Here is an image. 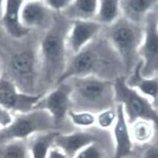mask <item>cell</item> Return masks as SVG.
Listing matches in <instances>:
<instances>
[{
    "mask_svg": "<svg viewBox=\"0 0 158 158\" xmlns=\"http://www.w3.org/2000/svg\"><path fill=\"white\" fill-rule=\"evenodd\" d=\"M73 158H106V152L101 142H96L82 148Z\"/></svg>",
    "mask_w": 158,
    "mask_h": 158,
    "instance_id": "25",
    "label": "cell"
},
{
    "mask_svg": "<svg viewBox=\"0 0 158 158\" xmlns=\"http://www.w3.org/2000/svg\"><path fill=\"white\" fill-rule=\"evenodd\" d=\"M122 0H98V11L94 20L102 26L110 25L122 17Z\"/></svg>",
    "mask_w": 158,
    "mask_h": 158,
    "instance_id": "20",
    "label": "cell"
},
{
    "mask_svg": "<svg viewBox=\"0 0 158 158\" xmlns=\"http://www.w3.org/2000/svg\"><path fill=\"white\" fill-rule=\"evenodd\" d=\"M96 142H101L98 133H94L90 128L79 129L73 132H59L55 138L53 148H58L67 158H73L82 148Z\"/></svg>",
    "mask_w": 158,
    "mask_h": 158,
    "instance_id": "13",
    "label": "cell"
},
{
    "mask_svg": "<svg viewBox=\"0 0 158 158\" xmlns=\"http://www.w3.org/2000/svg\"><path fill=\"white\" fill-rule=\"evenodd\" d=\"M141 66L142 62L140 61L135 69L125 76V81L129 87L149 99L153 107L158 110V76H143L141 74Z\"/></svg>",
    "mask_w": 158,
    "mask_h": 158,
    "instance_id": "16",
    "label": "cell"
},
{
    "mask_svg": "<svg viewBox=\"0 0 158 158\" xmlns=\"http://www.w3.org/2000/svg\"><path fill=\"white\" fill-rule=\"evenodd\" d=\"M43 33L30 32L15 39L0 29L1 76L11 80L18 89L30 94L40 92V41Z\"/></svg>",
    "mask_w": 158,
    "mask_h": 158,
    "instance_id": "1",
    "label": "cell"
},
{
    "mask_svg": "<svg viewBox=\"0 0 158 158\" xmlns=\"http://www.w3.org/2000/svg\"><path fill=\"white\" fill-rule=\"evenodd\" d=\"M118 118L112 128L114 140L113 158H127L133 152V140L129 130V124L126 121L123 108L121 104H116Z\"/></svg>",
    "mask_w": 158,
    "mask_h": 158,
    "instance_id": "14",
    "label": "cell"
},
{
    "mask_svg": "<svg viewBox=\"0 0 158 158\" xmlns=\"http://www.w3.org/2000/svg\"><path fill=\"white\" fill-rule=\"evenodd\" d=\"M72 20L56 13L52 26L40 41V92L42 94L56 86L65 73L69 51L67 37Z\"/></svg>",
    "mask_w": 158,
    "mask_h": 158,
    "instance_id": "3",
    "label": "cell"
},
{
    "mask_svg": "<svg viewBox=\"0 0 158 158\" xmlns=\"http://www.w3.org/2000/svg\"><path fill=\"white\" fill-rule=\"evenodd\" d=\"M113 82L115 102L123 106L128 124L142 118L152 122L158 130V110L153 107L149 99L129 87L125 76L118 77Z\"/></svg>",
    "mask_w": 158,
    "mask_h": 158,
    "instance_id": "7",
    "label": "cell"
},
{
    "mask_svg": "<svg viewBox=\"0 0 158 158\" xmlns=\"http://www.w3.org/2000/svg\"><path fill=\"white\" fill-rule=\"evenodd\" d=\"M0 77H1V68H0Z\"/></svg>",
    "mask_w": 158,
    "mask_h": 158,
    "instance_id": "32",
    "label": "cell"
},
{
    "mask_svg": "<svg viewBox=\"0 0 158 158\" xmlns=\"http://www.w3.org/2000/svg\"><path fill=\"white\" fill-rule=\"evenodd\" d=\"M73 0H44L45 4L56 13H62Z\"/></svg>",
    "mask_w": 158,
    "mask_h": 158,
    "instance_id": "26",
    "label": "cell"
},
{
    "mask_svg": "<svg viewBox=\"0 0 158 158\" xmlns=\"http://www.w3.org/2000/svg\"><path fill=\"white\" fill-rule=\"evenodd\" d=\"M47 158H67V156L63 153L61 151H59L58 148H53L50 152H49V155Z\"/></svg>",
    "mask_w": 158,
    "mask_h": 158,
    "instance_id": "29",
    "label": "cell"
},
{
    "mask_svg": "<svg viewBox=\"0 0 158 158\" xmlns=\"http://www.w3.org/2000/svg\"><path fill=\"white\" fill-rule=\"evenodd\" d=\"M102 26L96 20H73L67 37V47L69 55H74L96 39L101 32Z\"/></svg>",
    "mask_w": 158,
    "mask_h": 158,
    "instance_id": "12",
    "label": "cell"
},
{
    "mask_svg": "<svg viewBox=\"0 0 158 158\" xmlns=\"http://www.w3.org/2000/svg\"><path fill=\"white\" fill-rule=\"evenodd\" d=\"M117 108L110 107L96 114V125L101 130H109L114 127L117 122Z\"/></svg>",
    "mask_w": 158,
    "mask_h": 158,
    "instance_id": "24",
    "label": "cell"
},
{
    "mask_svg": "<svg viewBox=\"0 0 158 158\" xmlns=\"http://www.w3.org/2000/svg\"><path fill=\"white\" fill-rule=\"evenodd\" d=\"M141 158H158V146H148L145 149Z\"/></svg>",
    "mask_w": 158,
    "mask_h": 158,
    "instance_id": "28",
    "label": "cell"
},
{
    "mask_svg": "<svg viewBox=\"0 0 158 158\" xmlns=\"http://www.w3.org/2000/svg\"><path fill=\"white\" fill-rule=\"evenodd\" d=\"M57 130L52 117L44 110L33 109L27 113L14 114L12 123L0 129V145L14 141H26L34 134Z\"/></svg>",
    "mask_w": 158,
    "mask_h": 158,
    "instance_id": "6",
    "label": "cell"
},
{
    "mask_svg": "<svg viewBox=\"0 0 158 158\" xmlns=\"http://www.w3.org/2000/svg\"><path fill=\"white\" fill-rule=\"evenodd\" d=\"M4 6H5V0H0V20H1L2 15H3Z\"/></svg>",
    "mask_w": 158,
    "mask_h": 158,
    "instance_id": "30",
    "label": "cell"
},
{
    "mask_svg": "<svg viewBox=\"0 0 158 158\" xmlns=\"http://www.w3.org/2000/svg\"><path fill=\"white\" fill-rule=\"evenodd\" d=\"M98 76L114 81L125 76L123 62L102 32L74 55H69L65 73L58 82L76 76Z\"/></svg>",
    "mask_w": 158,
    "mask_h": 158,
    "instance_id": "2",
    "label": "cell"
},
{
    "mask_svg": "<svg viewBox=\"0 0 158 158\" xmlns=\"http://www.w3.org/2000/svg\"><path fill=\"white\" fill-rule=\"evenodd\" d=\"M25 1H44V0H25Z\"/></svg>",
    "mask_w": 158,
    "mask_h": 158,
    "instance_id": "31",
    "label": "cell"
},
{
    "mask_svg": "<svg viewBox=\"0 0 158 158\" xmlns=\"http://www.w3.org/2000/svg\"><path fill=\"white\" fill-rule=\"evenodd\" d=\"M98 11V0H73L61 14L69 20H94Z\"/></svg>",
    "mask_w": 158,
    "mask_h": 158,
    "instance_id": "19",
    "label": "cell"
},
{
    "mask_svg": "<svg viewBox=\"0 0 158 158\" xmlns=\"http://www.w3.org/2000/svg\"><path fill=\"white\" fill-rule=\"evenodd\" d=\"M127 158H132V157H130V156H129V157H127Z\"/></svg>",
    "mask_w": 158,
    "mask_h": 158,
    "instance_id": "33",
    "label": "cell"
},
{
    "mask_svg": "<svg viewBox=\"0 0 158 158\" xmlns=\"http://www.w3.org/2000/svg\"><path fill=\"white\" fill-rule=\"evenodd\" d=\"M24 2L25 0H5L0 26L7 35L15 39H22L32 32L23 26L20 20V14Z\"/></svg>",
    "mask_w": 158,
    "mask_h": 158,
    "instance_id": "15",
    "label": "cell"
},
{
    "mask_svg": "<svg viewBox=\"0 0 158 158\" xmlns=\"http://www.w3.org/2000/svg\"><path fill=\"white\" fill-rule=\"evenodd\" d=\"M139 56L142 62L141 74L146 77L158 76V7L144 21V39Z\"/></svg>",
    "mask_w": 158,
    "mask_h": 158,
    "instance_id": "9",
    "label": "cell"
},
{
    "mask_svg": "<svg viewBox=\"0 0 158 158\" xmlns=\"http://www.w3.org/2000/svg\"><path fill=\"white\" fill-rule=\"evenodd\" d=\"M129 130L133 143L146 145L152 140L156 127L152 122L140 118L129 124Z\"/></svg>",
    "mask_w": 158,
    "mask_h": 158,
    "instance_id": "21",
    "label": "cell"
},
{
    "mask_svg": "<svg viewBox=\"0 0 158 158\" xmlns=\"http://www.w3.org/2000/svg\"><path fill=\"white\" fill-rule=\"evenodd\" d=\"M42 96L23 93L11 80L0 77V108L8 110L13 115L33 110Z\"/></svg>",
    "mask_w": 158,
    "mask_h": 158,
    "instance_id": "10",
    "label": "cell"
},
{
    "mask_svg": "<svg viewBox=\"0 0 158 158\" xmlns=\"http://www.w3.org/2000/svg\"><path fill=\"white\" fill-rule=\"evenodd\" d=\"M72 86V109L98 114L102 110L115 107L114 82L98 76H76L69 78Z\"/></svg>",
    "mask_w": 158,
    "mask_h": 158,
    "instance_id": "4",
    "label": "cell"
},
{
    "mask_svg": "<svg viewBox=\"0 0 158 158\" xmlns=\"http://www.w3.org/2000/svg\"><path fill=\"white\" fill-rule=\"evenodd\" d=\"M70 124L79 129H88L96 125V114L89 111H76L70 109L68 113Z\"/></svg>",
    "mask_w": 158,
    "mask_h": 158,
    "instance_id": "23",
    "label": "cell"
},
{
    "mask_svg": "<svg viewBox=\"0 0 158 158\" xmlns=\"http://www.w3.org/2000/svg\"><path fill=\"white\" fill-rule=\"evenodd\" d=\"M56 12L51 10L44 1H25L23 4L20 20L29 31L44 33L54 22Z\"/></svg>",
    "mask_w": 158,
    "mask_h": 158,
    "instance_id": "11",
    "label": "cell"
},
{
    "mask_svg": "<svg viewBox=\"0 0 158 158\" xmlns=\"http://www.w3.org/2000/svg\"><path fill=\"white\" fill-rule=\"evenodd\" d=\"M60 131L49 130L39 132L26 140L31 158H47L53 148L55 138Z\"/></svg>",
    "mask_w": 158,
    "mask_h": 158,
    "instance_id": "18",
    "label": "cell"
},
{
    "mask_svg": "<svg viewBox=\"0 0 158 158\" xmlns=\"http://www.w3.org/2000/svg\"><path fill=\"white\" fill-rule=\"evenodd\" d=\"M0 158H31L26 141H14L1 144Z\"/></svg>",
    "mask_w": 158,
    "mask_h": 158,
    "instance_id": "22",
    "label": "cell"
},
{
    "mask_svg": "<svg viewBox=\"0 0 158 158\" xmlns=\"http://www.w3.org/2000/svg\"><path fill=\"white\" fill-rule=\"evenodd\" d=\"M72 86L68 81H64L46 92L41 97L34 109H42L48 113L58 131L63 132L64 124L69 122L68 113L72 109L70 101Z\"/></svg>",
    "mask_w": 158,
    "mask_h": 158,
    "instance_id": "8",
    "label": "cell"
},
{
    "mask_svg": "<svg viewBox=\"0 0 158 158\" xmlns=\"http://www.w3.org/2000/svg\"><path fill=\"white\" fill-rule=\"evenodd\" d=\"M14 115L6 109L0 108V129L6 127L13 121Z\"/></svg>",
    "mask_w": 158,
    "mask_h": 158,
    "instance_id": "27",
    "label": "cell"
},
{
    "mask_svg": "<svg viewBox=\"0 0 158 158\" xmlns=\"http://www.w3.org/2000/svg\"><path fill=\"white\" fill-rule=\"evenodd\" d=\"M158 7V0H122V15L133 22L144 24L148 15Z\"/></svg>",
    "mask_w": 158,
    "mask_h": 158,
    "instance_id": "17",
    "label": "cell"
},
{
    "mask_svg": "<svg viewBox=\"0 0 158 158\" xmlns=\"http://www.w3.org/2000/svg\"><path fill=\"white\" fill-rule=\"evenodd\" d=\"M102 34L120 56L127 76L141 61L139 50L144 39V24L133 22L124 17L110 25L103 26Z\"/></svg>",
    "mask_w": 158,
    "mask_h": 158,
    "instance_id": "5",
    "label": "cell"
}]
</instances>
